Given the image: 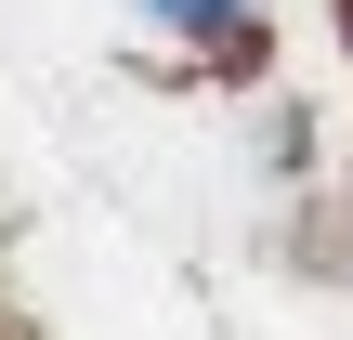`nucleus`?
Returning a JSON list of instances; mask_svg holds the SVG:
<instances>
[{
	"label": "nucleus",
	"instance_id": "f257e3e1",
	"mask_svg": "<svg viewBox=\"0 0 353 340\" xmlns=\"http://www.w3.org/2000/svg\"><path fill=\"white\" fill-rule=\"evenodd\" d=\"M131 13L183 52H262V0H131Z\"/></svg>",
	"mask_w": 353,
	"mask_h": 340
}]
</instances>
